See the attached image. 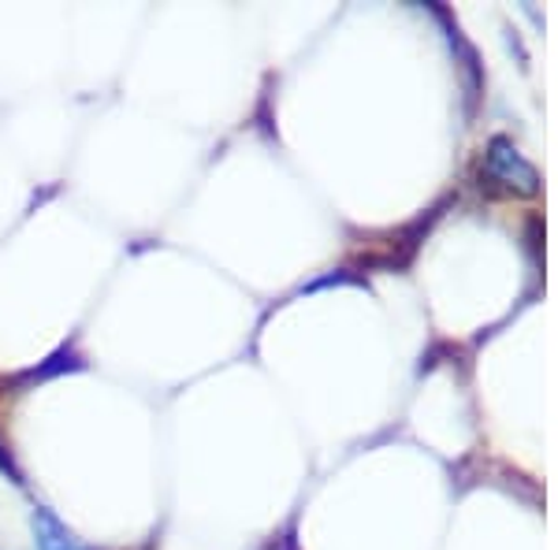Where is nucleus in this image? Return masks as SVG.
<instances>
[{
	"instance_id": "nucleus-4",
	"label": "nucleus",
	"mask_w": 558,
	"mask_h": 550,
	"mask_svg": "<svg viewBox=\"0 0 558 550\" xmlns=\"http://www.w3.org/2000/svg\"><path fill=\"white\" fill-rule=\"evenodd\" d=\"M0 473H4L8 476V480H12V484H26L23 480V468H20V462H15V454H12V447H8L4 443V439H0Z\"/></svg>"
},
{
	"instance_id": "nucleus-3",
	"label": "nucleus",
	"mask_w": 558,
	"mask_h": 550,
	"mask_svg": "<svg viewBox=\"0 0 558 550\" xmlns=\"http://www.w3.org/2000/svg\"><path fill=\"white\" fill-rule=\"evenodd\" d=\"M488 171L495 179L510 186H521V191H536V171L518 157V149H510L507 138H495L492 142V152H488Z\"/></svg>"
},
{
	"instance_id": "nucleus-1",
	"label": "nucleus",
	"mask_w": 558,
	"mask_h": 550,
	"mask_svg": "<svg viewBox=\"0 0 558 550\" xmlns=\"http://www.w3.org/2000/svg\"><path fill=\"white\" fill-rule=\"evenodd\" d=\"M86 368V357L78 354L75 346H60L57 354H49L41 360V365L26 368V372H15L8 387H15V391H26V387L34 383H45V380H57V376H68V372H83Z\"/></svg>"
},
{
	"instance_id": "nucleus-2",
	"label": "nucleus",
	"mask_w": 558,
	"mask_h": 550,
	"mask_svg": "<svg viewBox=\"0 0 558 550\" xmlns=\"http://www.w3.org/2000/svg\"><path fill=\"white\" fill-rule=\"evenodd\" d=\"M31 531H34V547L38 550H89L78 543L75 531H71L49 506L31 510Z\"/></svg>"
}]
</instances>
